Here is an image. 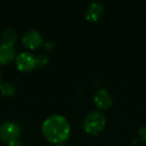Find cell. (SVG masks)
Listing matches in <instances>:
<instances>
[{
	"mask_svg": "<svg viewBox=\"0 0 146 146\" xmlns=\"http://www.w3.org/2000/svg\"><path fill=\"white\" fill-rule=\"evenodd\" d=\"M20 134L21 128L16 122L6 120L0 124V139L5 143L19 139Z\"/></svg>",
	"mask_w": 146,
	"mask_h": 146,
	"instance_id": "3",
	"label": "cell"
},
{
	"mask_svg": "<svg viewBox=\"0 0 146 146\" xmlns=\"http://www.w3.org/2000/svg\"><path fill=\"white\" fill-rule=\"evenodd\" d=\"M106 124V116L100 111H91L83 121V128L88 134L96 135L103 130Z\"/></svg>",
	"mask_w": 146,
	"mask_h": 146,
	"instance_id": "2",
	"label": "cell"
},
{
	"mask_svg": "<svg viewBox=\"0 0 146 146\" xmlns=\"http://www.w3.org/2000/svg\"><path fill=\"white\" fill-rule=\"evenodd\" d=\"M7 146H23V145H22V143H21L20 140L17 139V140H13V141L7 143Z\"/></svg>",
	"mask_w": 146,
	"mask_h": 146,
	"instance_id": "13",
	"label": "cell"
},
{
	"mask_svg": "<svg viewBox=\"0 0 146 146\" xmlns=\"http://www.w3.org/2000/svg\"><path fill=\"white\" fill-rule=\"evenodd\" d=\"M138 134H139V137L142 141L146 142V125H143L140 127L139 131H138Z\"/></svg>",
	"mask_w": 146,
	"mask_h": 146,
	"instance_id": "12",
	"label": "cell"
},
{
	"mask_svg": "<svg viewBox=\"0 0 146 146\" xmlns=\"http://www.w3.org/2000/svg\"><path fill=\"white\" fill-rule=\"evenodd\" d=\"M104 12V5L99 1H93L87 6L85 11L86 18L91 21H97Z\"/></svg>",
	"mask_w": 146,
	"mask_h": 146,
	"instance_id": "7",
	"label": "cell"
},
{
	"mask_svg": "<svg viewBox=\"0 0 146 146\" xmlns=\"http://www.w3.org/2000/svg\"><path fill=\"white\" fill-rule=\"evenodd\" d=\"M45 46H46V48H47V49H51L53 46H54V43H53L52 41H48V42H46Z\"/></svg>",
	"mask_w": 146,
	"mask_h": 146,
	"instance_id": "14",
	"label": "cell"
},
{
	"mask_svg": "<svg viewBox=\"0 0 146 146\" xmlns=\"http://www.w3.org/2000/svg\"><path fill=\"white\" fill-rule=\"evenodd\" d=\"M41 131L47 140L59 144L70 135V123L67 118L60 114H52L43 121Z\"/></svg>",
	"mask_w": 146,
	"mask_h": 146,
	"instance_id": "1",
	"label": "cell"
},
{
	"mask_svg": "<svg viewBox=\"0 0 146 146\" xmlns=\"http://www.w3.org/2000/svg\"><path fill=\"white\" fill-rule=\"evenodd\" d=\"M49 58L47 55L45 54H39L35 57V64H36V67H44L45 65L48 63Z\"/></svg>",
	"mask_w": 146,
	"mask_h": 146,
	"instance_id": "11",
	"label": "cell"
},
{
	"mask_svg": "<svg viewBox=\"0 0 146 146\" xmlns=\"http://www.w3.org/2000/svg\"><path fill=\"white\" fill-rule=\"evenodd\" d=\"M16 92V87L11 82H2L0 84V93L5 97H11Z\"/></svg>",
	"mask_w": 146,
	"mask_h": 146,
	"instance_id": "10",
	"label": "cell"
},
{
	"mask_svg": "<svg viewBox=\"0 0 146 146\" xmlns=\"http://www.w3.org/2000/svg\"><path fill=\"white\" fill-rule=\"evenodd\" d=\"M0 84H1V73H0Z\"/></svg>",
	"mask_w": 146,
	"mask_h": 146,
	"instance_id": "15",
	"label": "cell"
},
{
	"mask_svg": "<svg viewBox=\"0 0 146 146\" xmlns=\"http://www.w3.org/2000/svg\"><path fill=\"white\" fill-rule=\"evenodd\" d=\"M43 41V37L38 30L30 29L24 32L22 35V42L27 48L35 49L41 45Z\"/></svg>",
	"mask_w": 146,
	"mask_h": 146,
	"instance_id": "4",
	"label": "cell"
},
{
	"mask_svg": "<svg viewBox=\"0 0 146 146\" xmlns=\"http://www.w3.org/2000/svg\"><path fill=\"white\" fill-rule=\"evenodd\" d=\"M15 57V49L13 46L0 43V64L4 65L11 62Z\"/></svg>",
	"mask_w": 146,
	"mask_h": 146,
	"instance_id": "8",
	"label": "cell"
},
{
	"mask_svg": "<svg viewBox=\"0 0 146 146\" xmlns=\"http://www.w3.org/2000/svg\"><path fill=\"white\" fill-rule=\"evenodd\" d=\"M16 66L20 71L27 72L36 67L35 57L31 53L21 52L16 56Z\"/></svg>",
	"mask_w": 146,
	"mask_h": 146,
	"instance_id": "5",
	"label": "cell"
},
{
	"mask_svg": "<svg viewBox=\"0 0 146 146\" xmlns=\"http://www.w3.org/2000/svg\"><path fill=\"white\" fill-rule=\"evenodd\" d=\"M94 102L96 106L99 107L100 109H107L112 104V96L110 92L105 88H100L94 93L93 96Z\"/></svg>",
	"mask_w": 146,
	"mask_h": 146,
	"instance_id": "6",
	"label": "cell"
},
{
	"mask_svg": "<svg viewBox=\"0 0 146 146\" xmlns=\"http://www.w3.org/2000/svg\"><path fill=\"white\" fill-rule=\"evenodd\" d=\"M17 40V33L14 29L12 28H6L1 34V41L3 44L13 46L14 43Z\"/></svg>",
	"mask_w": 146,
	"mask_h": 146,
	"instance_id": "9",
	"label": "cell"
}]
</instances>
